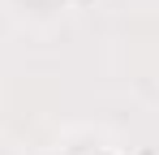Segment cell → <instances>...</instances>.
Masks as SVG:
<instances>
[{
  "instance_id": "2",
  "label": "cell",
  "mask_w": 159,
  "mask_h": 155,
  "mask_svg": "<svg viewBox=\"0 0 159 155\" xmlns=\"http://www.w3.org/2000/svg\"><path fill=\"white\" fill-rule=\"evenodd\" d=\"M151 155H159V151H151Z\"/></svg>"
},
{
  "instance_id": "1",
  "label": "cell",
  "mask_w": 159,
  "mask_h": 155,
  "mask_svg": "<svg viewBox=\"0 0 159 155\" xmlns=\"http://www.w3.org/2000/svg\"><path fill=\"white\" fill-rule=\"evenodd\" d=\"M90 155H120V151H116V147H95Z\"/></svg>"
}]
</instances>
